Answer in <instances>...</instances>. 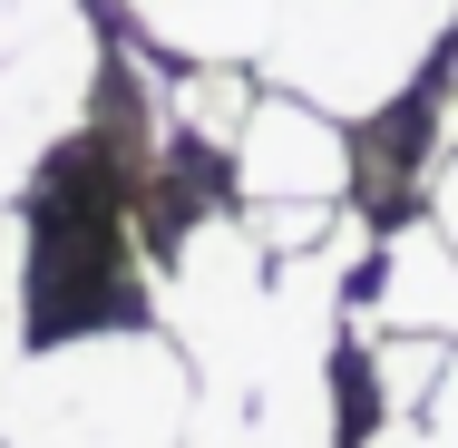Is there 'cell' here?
<instances>
[{
  "label": "cell",
  "instance_id": "1",
  "mask_svg": "<svg viewBox=\"0 0 458 448\" xmlns=\"http://www.w3.org/2000/svg\"><path fill=\"white\" fill-rule=\"evenodd\" d=\"M195 360L166 332H69L20 360L0 448H185Z\"/></svg>",
  "mask_w": 458,
  "mask_h": 448
},
{
  "label": "cell",
  "instance_id": "2",
  "mask_svg": "<svg viewBox=\"0 0 458 448\" xmlns=\"http://www.w3.org/2000/svg\"><path fill=\"white\" fill-rule=\"evenodd\" d=\"M458 30V0H293L264 49V79L332 117H380L400 107L429 49Z\"/></svg>",
  "mask_w": 458,
  "mask_h": 448
},
{
  "label": "cell",
  "instance_id": "3",
  "mask_svg": "<svg viewBox=\"0 0 458 448\" xmlns=\"http://www.w3.org/2000/svg\"><path fill=\"white\" fill-rule=\"evenodd\" d=\"M98 79H107V49H98L89 10H69L59 30H39L30 49L0 59V215L10 195L39 176L98 107Z\"/></svg>",
  "mask_w": 458,
  "mask_h": 448
},
{
  "label": "cell",
  "instance_id": "4",
  "mask_svg": "<svg viewBox=\"0 0 458 448\" xmlns=\"http://www.w3.org/2000/svg\"><path fill=\"white\" fill-rule=\"evenodd\" d=\"M225 156H234L244 205H342L352 195V137H342V117L312 107V97H293V89L254 97V117H244V137Z\"/></svg>",
  "mask_w": 458,
  "mask_h": 448
},
{
  "label": "cell",
  "instance_id": "5",
  "mask_svg": "<svg viewBox=\"0 0 458 448\" xmlns=\"http://www.w3.org/2000/svg\"><path fill=\"white\" fill-rule=\"evenodd\" d=\"M370 332H429V342H458V244L420 215L380 244V273H370Z\"/></svg>",
  "mask_w": 458,
  "mask_h": 448
},
{
  "label": "cell",
  "instance_id": "6",
  "mask_svg": "<svg viewBox=\"0 0 458 448\" xmlns=\"http://www.w3.org/2000/svg\"><path fill=\"white\" fill-rule=\"evenodd\" d=\"M283 10L293 0H127V20L157 49H176L185 69H244V59H264Z\"/></svg>",
  "mask_w": 458,
  "mask_h": 448
},
{
  "label": "cell",
  "instance_id": "7",
  "mask_svg": "<svg viewBox=\"0 0 458 448\" xmlns=\"http://www.w3.org/2000/svg\"><path fill=\"white\" fill-rule=\"evenodd\" d=\"M439 370H449V342H429V332H370V400H380V419H420L429 390H439Z\"/></svg>",
  "mask_w": 458,
  "mask_h": 448
},
{
  "label": "cell",
  "instance_id": "8",
  "mask_svg": "<svg viewBox=\"0 0 458 448\" xmlns=\"http://www.w3.org/2000/svg\"><path fill=\"white\" fill-rule=\"evenodd\" d=\"M166 107H176V127L195 137V147H234L244 137V117H254V89H244V69H185L176 89H166Z\"/></svg>",
  "mask_w": 458,
  "mask_h": 448
},
{
  "label": "cell",
  "instance_id": "9",
  "mask_svg": "<svg viewBox=\"0 0 458 448\" xmlns=\"http://www.w3.org/2000/svg\"><path fill=\"white\" fill-rule=\"evenodd\" d=\"M69 10H79V0H0V59H10V49H30L39 30H59Z\"/></svg>",
  "mask_w": 458,
  "mask_h": 448
},
{
  "label": "cell",
  "instance_id": "10",
  "mask_svg": "<svg viewBox=\"0 0 458 448\" xmlns=\"http://www.w3.org/2000/svg\"><path fill=\"white\" fill-rule=\"evenodd\" d=\"M361 448H458V439H449V429H429V419H380Z\"/></svg>",
  "mask_w": 458,
  "mask_h": 448
},
{
  "label": "cell",
  "instance_id": "11",
  "mask_svg": "<svg viewBox=\"0 0 458 448\" xmlns=\"http://www.w3.org/2000/svg\"><path fill=\"white\" fill-rule=\"evenodd\" d=\"M429 224H439V234L458 244V147H449V166L429 176Z\"/></svg>",
  "mask_w": 458,
  "mask_h": 448
},
{
  "label": "cell",
  "instance_id": "12",
  "mask_svg": "<svg viewBox=\"0 0 458 448\" xmlns=\"http://www.w3.org/2000/svg\"><path fill=\"white\" fill-rule=\"evenodd\" d=\"M420 419L458 439V342H449V370H439V390H429V410H420Z\"/></svg>",
  "mask_w": 458,
  "mask_h": 448
},
{
  "label": "cell",
  "instance_id": "13",
  "mask_svg": "<svg viewBox=\"0 0 458 448\" xmlns=\"http://www.w3.org/2000/svg\"><path fill=\"white\" fill-rule=\"evenodd\" d=\"M10 380H20V312H0V419H10Z\"/></svg>",
  "mask_w": 458,
  "mask_h": 448
}]
</instances>
